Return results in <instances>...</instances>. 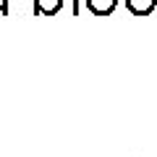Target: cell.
<instances>
[{"instance_id":"3957f363","label":"cell","mask_w":157,"mask_h":157,"mask_svg":"<svg viewBox=\"0 0 157 157\" xmlns=\"http://www.w3.org/2000/svg\"><path fill=\"white\" fill-rule=\"evenodd\" d=\"M155 3L157 0H126V8L136 16H147V13L155 11Z\"/></svg>"},{"instance_id":"6da1fadb","label":"cell","mask_w":157,"mask_h":157,"mask_svg":"<svg viewBox=\"0 0 157 157\" xmlns=\"http://www.w3.org/2000/svg\"><path fill=\"white\" fill-rule=\"evenodd\" d=\"M115 6H118V0H86V8L97 16H110L115 11Z\"/></svg>"},{"instance_id":"277c9868","label":"cell","mask_w":157,"mask_h":157,"mask_svg":"<svg viewBox=\"0 0 157 157\" xmlns=\"http://www.w3.org/2000/svg\"><path fill=\"white\" fill-rule=\"evenodd\" d=\"M8 11V0H0V13H6Z\"/></svg>"},{"instance_id":"7a4b0ae2","label":"cell","mask_w":157,"mask_h":157,"mask_svg":"<svg viewBox=\"0 0 157 157\" xmlns=\"http://www.w3.org/2000/svg\"><path fill=\"white\" fill-rule=\"evenodd\" d=\"M63 8V0H34V13L39 16H52Z\"/></svg>"}]
</instances>
